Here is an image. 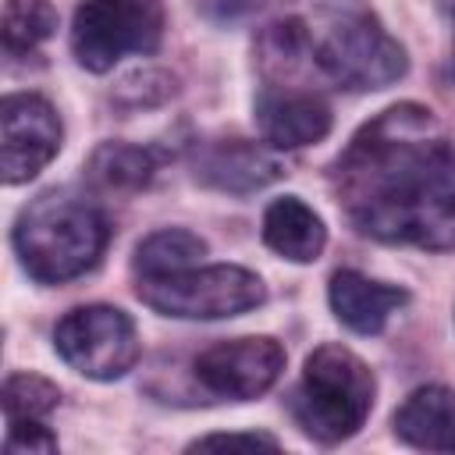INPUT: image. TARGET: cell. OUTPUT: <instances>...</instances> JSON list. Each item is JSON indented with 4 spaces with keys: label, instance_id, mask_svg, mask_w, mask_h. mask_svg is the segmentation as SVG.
Instances as JSON below:
<instances>
[{
    "label": "cell",
    "instance_id": "6da1fadb",
    "mask_svg": "<svg viewBox=\"0 0 455 455\" xmlns=\"http://www.w3.org/2000/svg\"><path fill=\"white\" fill-rule=\"evenodd\" d=\"M348 224L387 245H455V142L419 103L366 121L331 171Z\"/></svg>",
    "mask_w": 455,
    "mask_h": 455
},
{
    "label": "cell",
    "instance_id": "7a4b0ae2",
    "mask_svg": "<svg viewBox=\"0 0 455 455\" xmlns=\"http://www.w3.org/2000/svg\"><path fill=\"white\" fill-rule=\"evenodd\" d=\"M267 43L277 57L302 60L345 92L384 89L409 68L402 43L384 32L363 0H291Z\"/></svg>",
    "mask_w": 455,
    "mask_h": 455
},
{
    "label": "cell",
    "instance_id": "3957f363",
    "mask_svg": "<svg viewBox=\"0 0 455 455\" xmlns=\"http://www.w3.org/2000/svg\"><path fill=\"white\" fill-rule=\"evenodd\" d=\"M11 242L32 281L64 284L100 263L110 242V220L96 203L53 188L21 206Z\"/></svg>",
    "mask_w": 455,
    "mask_h": 455
},
{
    "label": "cell",
    "instance_id": "277c9868",
    "mask_svg": "<svg viewBox=\"0 0 455 455\" xmlns=\"http://www.w3.org/2000/svg\"><path fill=\"white\" fill-rule=\"evenodd\" d=\"M373 373L352 348L320 345L309 352L288 409L306 437L320 444H338L366 423L373 409Z\"/></svg>",
    "mask_w": 455,
    "mask_h": 455
},
{
    "label": "cell",
    "instance_id": "5b68a950",
    "mask_svg": "<svg viewBox=\"0 0 455 455\" xmlns=\"http://www.w3.org/2000/svg\"><path fill=\"white\" fill-rule=\"evenodd\" d=\"M139 299L178 320H220L256 309L267 299L263 281L235 263L217 267H185L160 277H139Z\"/></svg>",
    "mask_w": 455,
    "mask_h": 455
},
{
    "label": "cell",
    "instance_id": "8992f818",
    "mask_svg": "<svg viewBox=\"0 0 455 455\" xmlns=\"http://www.w3.org/2000/svg\"><path fill=\"white\" fill-rule=\"evenodd\" d=\"M164 39V0H85L71 21V50L85 71H110L128 53H153Z\"/></svg>",
    "mask_w": 455,
    "mask_h": 455
},
{
    "label": "cell",
    "instance_id": "52a82bcc",
    "mask_svg": "<svg viewBox=\"0 0 455 455\" xmlns=\"http://www.w3.org/2000/svg\"><path fill=\"white\" fill-rule=\"evenodd\" d=\"M57 355L89 380H117L139 363V334L117 306H78L53 327Z\"/></svg>",
    "mask_w": 455,
    "mask_h": 455
},
{
    "label": "cell",
    "instance_id": "ba28073f",
    "mask_svg": "<svg viewBox=\"0 0 455 455\" xmlns=\"http://www.w3.org/2000/svg\"><path fill=\"white\" fill-rule=\"evenodd\" d=\"M60 149V117L36 92H14L0 107V171L7 185L36 178Z\"/></svg>",
    "mask_w": 455,
    "mask_h": 455
},
{
    "label": "cell",
    "instance_id": "9c48e42d",
    "mask_svg": "<svg viewBox=\"0 0 455 455\" xmlns=\"http://www.w3.org/2000/svg\"><path fill=\"white\" fill-rule=\"evenodd\" d=\"M284 370V348L274 338H231L196 355V380L220 398L249 402L277 384Z\"/></svg>",
    "mask_w": 455,
    "mask_h": 455
},
{
    "label": "cell",
    "instance_id": "30bf717a",
    "mask_svg": "<svg viewBox=\"0 0 455 455\" xmlns=\"http://www.w3.org/2000/svg\"><path fill=\"white\" fill-rule=\"evenodd\" d=\"M256 124L274 149H302L331 132V107L309 89H263L256 100Z\"/></svg>",
    "mask_w": 455,
    "mask_h": 455
},
{
    "label": "cell",
    "instance_id": "8fae6325",
    "mask_svg": "<svg viewBox=\"0 0 455 455\" xmlns=\"http://www.w3.org/2000/svg\"><path fill=\"white\" fill-rule=\"evenodd\" d=\"M196 178L224 192H256L281 178V160L245 139H220L199 149Z\"/></svg>",
    "mask_w": 455,
    "mask_h": 455
},
{
    "label": "cell",
    "instance_id": "7c38bea8",
    "mask_svg": "<svg viewBox=\"0 0 455 455\" xmlns=\"http://www.w3.org/2000/svg\"><path fill=\"white\" fill-rule=\"evenodd\" d=\"M331 309L334 316L355 331V334H380L384 323L391 320V313H398L409 302L405 288L384 284V281H370L359 270H338L331 277Z\"/></svg>",
    "mask_w": 455,
    "mask_h": 455
},
{
    "label": "cell",
    "instance_id": "4fadbf2b",
    "mask_svg": "<svg viewBox=\"0 0 455 455\" xmlns=\"http://www.w3.org/2000/svg\"><path fill=\"white\" fill-rule=\"evenodd\" d=\"M395 437L412 448L455 451V395L444 384L416 387L395 409Z\"/></svg>",
    "mask_w": 455,
    "mask_h": 455
},
{
    "label": "cell",
    "instance_id": "5bb4252c",
    "mask_svg": "<svg viewBox=\"0 0 455 455\" xmlns=\"http://www.w3.org/2000/svg\"><path fill=\"white\" fill-rule=\"evenodd\" d=\"M263 242L291 263H313L327 245V228L299 196H284L263 213Z\"/></svg>",
    "mask_w": 455,
    "mask_h": 455
},
{
    "label": "cell",
    "instance_id": "9a60e30c",
    "mask_svg": "<svg viewBox=\"0 0 455 455\" xmlns=\"http://www.w3.org/2000/svg\"><path fill=\"white\" fill-rule=\"evenodd\" d=\"M160 167V156L149 146H128V142H103L89 160V178L100 188L114 192H135L153 181Z\"/></svg>",
    "mask_w": 455,
    "mask_h": 455
},
{
    "label": "cell",
    "instance_id": "2e32d148",
    "mask_svg": "<svg viewBox=\"0 0 455 455\" xmlns=\"http://www.w3.org/2000/svg\"><path fill=\"white\" fill-rule=\"evenodd\" d=\"M203 256H206V242L199 235L181 231V228H164V231L139 242L132 267L139 277H160V274L196 267Z\"/></svg>",
    "mask_w": 455,
    "mask_h": 455
},
{
    "label": "cell",
    "instance_id": "e0dca14e",
    "mask_svg": "<svg viewBox=\"0 0 455 455\" xmlns=\"http://www.w3.org/2000/svg\"><path fill=\"white\" fill-rule=\"evenodd\" d=\"M57 32V7L50 0H7L4 4V46L7 53H28Z\"/></svg>",
    "mask_w": 455,
    "mask_h": 455
},
{
    "label": "cell",
    "instance_id": "ac0fdd59",
    "mask_svg": "<svg viewBox=\"0 0 455 455\" xmlns=\"http://www.w3.org/2000/svg\"><path fill=\"white\" fill-rule=\"evenodd\" d=\"M60 402L57 384H50L39 373H11L4 380V416L7 423L14 419H43L46 412H53Z\"/></svg>",
    "mask_w": 455,
    "mask_h": 455
},
{
    "label": "cell",
    "instance_id": "d6986e66",
    "mask_svg": "<svg viewBox=\"0 0 455 455\" xmlns=\"http://www.w3.org/2000/svg\"><path fill=\"white\" fill-rule=\"evenodd\" d=\"M7 455H50L57 451V437L39 423V419H14L7 423Z\"/></svg>",
    "mask_w": 455,
    "mask_h": 455
},
{
    "label": "cell",
    "instance_id": "ffe728a7",
    "mask_svg": "<svg viewBox=\"0 0 455 455\" xmlns=\"http://www.w3.org/2000/svg\"><path fill=\"white\" fill-rule=\"evenodd\" d=\"M210 448H245V451L270 448V451H277L281 441L274 434H206V437L188 444V451H210Z\"/></svg>",
    "mask_w": 455,
    "mask_h": 455
}]
</instances>
